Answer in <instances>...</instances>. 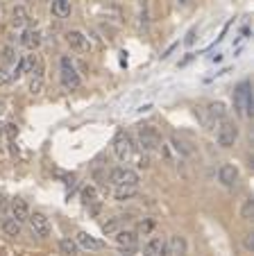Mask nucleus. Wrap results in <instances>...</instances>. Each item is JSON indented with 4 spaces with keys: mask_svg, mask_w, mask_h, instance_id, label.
Listing matches in <instances>:
<instances>
[{
    "mask_svg": "<svg viewBox=\"0 0 254 256\" xmlns=\"http://www.w3.org/2000/svg\"><path fill=\"white\" fill-rule=\"evenodd\" d=\"M28 222H30V227H32V234H34V236H39V238H48L50 232H52V227H50V220L44 216V213H39V211L30 213V216H28Z\"/></svg>",
    "mask_w": 254,
    "mask_h": 256,
    "instance_id": "0eeeda50",
    "label": "nucleus"
},
{
    "mask_svg": "<svg viewBox=\"0 0 254 256\" xmlns=\"http://www.w3.org/2000/svg\"><path fill=\"white\" fill-rule=\"evenodd\" d=\"M109 182L114 186H138V175L130 168H114L109 173Z\"/></svg>",
    "mask_w": 254,
    "mask_h": 256,
    "instance_id": "20e7f679",
    "label": "nucleus"
},
{
    "mask_svg": "<svg viewBox=\"0 0 254 256\" xmlns=\"http://www.w3.org/2000/svg\"><path fill=\"white\" fill-rule=\"evenodd\" d=\"M0 132H2V125H0Z\"/></svg>",
    "mask_w": 254,
    "mask_h": 256,
    "instance_id": "58836bf2",
    "label": "nucleus"
},
{
    "mask_svg": "<svg viewBox=\"0 0 254 256\" xmlns=\"http://www.w3.org/2000/svg\"><path fill=\"white\" fill-rule=\"evenodd\" d=\"M28 23H30L28 9H25L23 5H16L14 9H12V25H14V27H25Z\"/></svg>",
    "mask_w": 254,
    "mask_h": 256,
    "instance_id": "4468645a",
    "label": "nucleus"
},
{
    "mask_svg": "<svg viewBox=\"0 0 254 256\" xmlns=\"http://www.w3.org/2000/svg\"><path fill=\"white\" fill-rule=\"evenodd\" d=\"M116 245L122 250H134L138 245V236L134 232H116Z\"/></svg>",
    "mask_w": 254,
    "mask_h": 256,
    "instance_id": "f8f14e48",
    "label": "nucleus"
},
{
    "mask_svg": "<svg viewBox=\"0 0 254 256\" xmlns=\"http://www.w3.org/2000/svg\"><path fill=\"white\" fill-rule=\"evenodd\" d=\"M50 9L57 18H66V16H70V0H52Z\"/></svg>",
    "mask_w": 254,
    "mask_h": 256,
    "instance_id": "f3484780",
    "label": "nucleus"
},
{
    "mask_svg": "<svg viewBox=\"0 0 254 256\" xmlns=\"http://www.w3.org/2000/svg\"><path fill=\"white\" fill-rule=\"evenodd\" d=\"M59 79H62V86L66 91H75L80 89V84H82V77H80L78 68L75 64L70 61V57H62L59 59Z\"/></svg>",
    "mask_w": 254,
    "mask_h": 256,
    "instance_id": "f03ea898",
    "label": "nucleus"
},
{
    "mask_svg": "<svg viewBox=\"0 0 254 256\" xmlns=\"http://www.w3.org/2000/svg\"><path fill=\"white\" fill-rule=\"evenodd\" d=\"M114 152L120 161H130L134 154V145H132V138L127 136L125 132H118L116 138H114Z\"/></svg>",
    "mask_w": 254,
    "mask_h": 256,
    "instance_id": "423d86ee",
    "label": "nucleus"
},
{
    "mask_svg": "<svg viewBox=\"0 0 254 256\" xmlns=\"http://www.w3.org/2000/svg\"><path fill=\"white\" fill-rule=\"evenodd\" d=\"M0 57H2V64L10 66V64H14V61H16V50L12 48V45H5V48H2V54H0Z\"/></svg>",
    "mask_w": 254,
    "mask_h": 256,
    "instance_id": "a878e982",
    "label": "nucleus"
},
{
    "mask_svg": "<svg viewBox=\"0 0 254 256\" xmlns=\"http://www.w3.org/2000/svg\"><path fill=\"white\" fill-rule=\"evenodd\" d=\"M82 197H84V204H96V202H98V193H96V188H93V186L84 188Z\"/></svg>",
    "mask_w": 254,
    "mask_h": 256,
    "instance_id": "bb28decb",
    "label": "nucleus"
},
{
    "mask_svg": "<svg viewBox=\"0 0 254 256\" xmlns=\"http://www.w3.org/2000/svg\"><path fill=\"white\" fill-rule=\"evenodd\" d=\"M20 43L28 50H36L41 45V32L39 30H25L23 36H20Z\"/></svg>",
    "mask_w": 254,
    "mask_h": 256,
    "instance_id": "ddd939ff",
    "label": "nucleus"
},
{
    "mask_svg": "<svg viewBox=\"0 0 254 256\" xmlns=\"http://www.w3.org/2000/svg\"><path fill=\"white\" fill-rule=\"evenodd\" d=\"M234 109L240 116H254V98H252V89H250V82H240L234 89Z\"/></svg>",
    "mask_w": 254,
    "mask_h": 256,
    "instance_id": "f257e3e1",
    "label": "nucleus"
},
{
    "mask_svg": "<svg viewBox=\"0 0 254 256\" xmlns=\"http://www.w3.org/2000/svg\"><path fill=\"white\" fill-rule=\"evenodd\" d=\"M252 216H254V200L248 197L243 202V207H240V218H243V220H252Z\"/></svg>",
    "mask_w": 254,
    "mask_h": 256,
    "instance_id": "5701e85b",
    "label": "nucleus"
},
{
    "mask_svg": "<svg viewBox=\"0 0 254 256\" xmlns=\"http://www.w3.org/2000/svg\"><path fill=\"white\" fill-rule=\"evenodd\" d=\"M59 247H62L64 254H68V256H75L80 252V245L75 241H70V238H62V241H59Z\"/></svg>",
    "mask_w": 254,
    "mask_h": 256,
    "instance_id": "4be33fe9",
    "label": "nucleus"
},
{
    "mask_svg": "<svg viewBox=\"0 0 254 256\" xmlns=\"http://www.w3.org/2000/svg\"><path fill=\"white\" fill-rule=\"evenodd\" d=\"M136 195H138V186H116V191H114L116 202H127V200H132Z\"/></svg>",
    "mask_w": 254,
    "mask_h": 256,
    "instance_id": "2eb2a0df",
    "label": "nucleus"
},
{
    "mask_svg": "<svg viewBox=\"0 0 254 256\" xmlns=\"http://www.w3.org/2000/svg\"><path fill=\"white\" fill-rule=\"evenodd\" d=\"M162 245H164L162 238L152 236L150 241L146 243V247H143V254H146V256H156V254H159V250H162Z\"/></svg>",
    "mask_w": 254,
    "mask_h": 256,
    "instance_id": "6ab92c4d",
    "label": "nucleus"
},
{
    "mask_svg": "<svg viewBox=\"0 0 254 256\" xmlns=\"http://www.w3.org/2000/svg\"><path fill=\"white\" fill-rule=\"evenodd\" d=\"M66 43L70 45V50H75V52H88V39L82 34L80 30H70L68 34H66Z\"/></svg>",
    "mask_w": 254,
    "mask_h": 256,
    "instance_id": "1a4fd4ad",
    "label": "nucleus"
},
{
    "mask_svg": "<svg viewBox=\"0 0 254 256\" xmlns=\"http://www.w3.org/2000/svg\"><path fill=\"white\" fill-rule=\"evenodd\" d=\"M138 143H141L143 152H152V150H156L162 145V141H159V134H156L154 127L141 125V127H138Z\"/></svg>",
    "mask_w": 254,
    "mask_h": 256,
    "instance_id": "39448f33",
    "label": "nucleus"
},
{
    "mask_svg": "<svg viewBox=\"0 0 254 256\" xmlns=\"http://www.w3.org/2000/svg\"><path fill=\"white\" fill-rule=\"evenodd\" d=\"M156 256H172V254H170V250H168V243H164L162 250H159V254H156Z\"/></svg>",
    "mask_w": 254,
    "mask_h": 256,
    "instance_id": "2f4dec72",
    "label": "nucleus"
},
{
    "mask_svg": "<svg viewBox=\"0 0 254 256\" xmlns=\"http://www.w3.org/2000/svg\"><path fill=\"white\" fill-rule=\"evenodd\" d=\"M209 113H211V118H214V120L227 118V107H225V102H214V104H209Z\"/></svg>",
    "mask_w": 254,
    "mask_h": 256,
    "instance_id": "412c9836",
    "label": "nucleus"
},
{
    "mask_svg": "<svg viewBox=\"0 0 254 256\" xmlns=\"http://www.w3.org/2000/svg\"><path fill=\"white\" fill-rule=\"evenodd\" d=\"M2 111H5V104H2V102H0V113H2Z\"/></svg>",
    "mask_w": 254,
    "mask_h": 256,
    "instance_id": "4c0bfd02",
    "label": "nucleus"
},
{
    "mask_svg": "<svg viewBox=\"0 0 254 256\" xmlns=\"http://www.w3.org/2000/svg\"><path fill=\"white\" fill-rule=\"evenodd\" d=\"M44 77H34L32 75V79H30V93L32 95H39V93H44Z\"/></svg>",
    "mask_w": 254,
    "mask_h": 256,
    "instance_id": "b1692460",
    "label": "nucleus"
},
{
    "mask_svg": "<svg viewBox=\"0 0 254 256\" xmlns=\"http://www.w3.org/2000/svg\"><path fill=\"white\" fill-rule=\"evenodd\" d=\"M122 256H130V254H122Z\"/></svg>",
    "mask_w": 254,
    "mask_h": 256,
    "instance_id": "ea45409f",
    "label": "nucleus"
},
{
    "mask_svg": "<svg viewBox=\"0 0 254 256\" xmlns=\"http://www.w3.org/2000/svg\"><path fill=\"white\" fill-rule=\"evenodd\" d=\"M7 207H10V204H7L5 195H0V213H5V211H7Z\"/></svg>",
    "mask_w": 254,
    "mask_h": 256,
    "instance_id": "473e14b6",
    "label": "nucleus"
},
{
    "mask_svg": "<svg viewBox=\"0 0 254 256\" xmlns=\"http://www.w3.org/2000/svg\"><path fill=\"white\" fill-rule=\"evenodd\" d=\"M2 232H5L7 236H20L23 222H18L16 218H5V220H2Z\"/></svg>",
    "mask_w": 254,
    "mask_h": 256,
    "instance_id": "dca6fc26",
    "label": "nucleus"
},
{
    "mask_svg": "<svg viewBox=\"0 0 254 256\" xmlns=\"http://www.w3.org/2000/svg\"><path fill=\"white\" fill-rule=\"evenodd\" d=\"M136 166H138V168H150V157H148V152L138 157V163H136Z\"/></svg>",
    "mask_w": 254,
    "mask_h": 256,
    "instance_id": "cd10ccee",
    "label": "nucleus"
},
{
    "mask_svg": "<svg viewBox=\"0 0 254 256\" xmlns=\"http://www.w3.org/2000/svg\"><path fill=\"white\" fill-rule=\"evenodd\" d=\"M138 2H141L143 9H148V2H150V0H138Z\"/></svg>",
    "mask_w": 254,
    "mask_h": 256,
    "instance_id": "c9c22d12",
    "label": "nucleus"
},
{
    "mask_svg": "<svg viewBox=\"0 0 254 256\" xmlns=\"http://www.w3.org/2000/svg\"><path fill=\"white\" fill-rule=\"evenodd\" d=\"M12 82V73L10 70H0V84H10Z\"/></svg>",
    "mask_w": 254,
    "mask_h": 256,
    "instance_id": "c85d7f7f",
    "label": "nucleus"
},
{
    "mask_svg": "<svg viewBox=\"0 0 254 256\" xmlns=\"http://www.w3.org/2000/svg\"><path fill=\"white\" fill-rule=\"evenodd\" d=\"M216 141H218L220 148H225V150L232 148V145L238 141V127H236L230 118H222L218 129H216Z\"/></svg>",
    "mask_w": 254,
    "mask_h": 256,
    "instance_id": "7ed1b4c3",
    "label": "nucleus"
},
{
    "mask_svg": "<svg viewBox=\"0 0 254 256\" xmlns=\"http://www.w3.org/2000/svg\"><path fill=\"white\" fill-rule=\"evenodd\" d=\"M177 45H180V43H172V45H170V48H168V50H166V52H164V54H162V59H168V57H170V54H172V50H175V48H177Z\"/></svg>",
    "mask_w": 254,
    "mask_h": 256,
    "instance_id": "72a5a7b5",
    "label": "nucleus"
},
{
    "mask_svg": "<svg viewBox=\"0 0 254 256\" xmlns=\"http://www.w3.org/2000/svg\"><path fill=\"white\" fill-rule=\"evenodd\" d=\"M168 250H170L172 256H186V241H184V236H172L170 243H168Z\"/></svg>",
    "mask_w": 254,
    "mask_h": 256,
    "instance_id": "a211bd4d",
    "label": "nucleus"
},
{
    "mask_svg": "<svg viewBox=\"0 0 254 256\" xmlns=\"http://www.w3.org/2000/svg\"><path fill=\"white\" fill-rule=\"evenodd\" d=\"M10 209H12V218H16L18 222L28 220L30 207H28V202H25V200H20V197H14V200L10 202Z\"/></svg>",
    "mask_w": 254,
    "mask_h": 256,
    "instance_id": "9b49d317",
    "label": "nucleus"
},
{
    "mask_svg": "<svg viewBox=\"0 0 254 256\" xmlns=\"http://www.w3.org/2000/svg\"><path fill=\"white\" fill-rule=\"evenodd\" d=\"M75 243H78L80 247H84V250H88V252H98V250H102V247H104L102 241H96V238L88 236L86 232H78V236H75Z\"/></svg>",
    "mask_w": 254,
    "mask_h": 256,
    "instance_id": "9d476101",
    "label": "nucleus"
},
{
    "mask_svg": "<svg viewBox=\"0 0 254 256\" xmlns=\"http://www.w3.org/2000/svg\"><path fill=\"white\" fill-rule=\"evenodd\" d=\"M243 243H245V250H248V252H252V250H254V238H252V234H248Z\"/></svg>",
    "mask_w": 254,
    "mask_h": 256,
    "instance_id": "c756f323",
    "label": "nucleus"
},
{
    "mask_svg": "<svg viewBox=\"0 0 254 256\" xmlns=\"http://www.w3.org/2000/svg\"><path fill=\"white\" fill-rule=\"evenodd\" d=\"M170 148L175 150L180 157H190V154H193V150L186 148V143H184V141H180L177 136H170Z\"/></svg>",
    "mask_w": 254,
    "mask_h": 256,
    "instance_id": "aec40b11",
    "label": "nucleus"
},
{
    "mask_svg": "<svg viewBox=\"0 0 254 256\" xmlns=\"http://www.w3.org/2000/svg\"><path fill=\"white\" fill-rule=\"evenodd\" d=\"M218 182L222 184V186L232 188L238 182V168H236L234 163H222V166L218 168Z\"/></svg>",
    "mask_w": 254,
    "mask_h": 256,
    "instance_id": "6e6552de",
    "label": "nucleus"
},
{
    "mask_svg": "<svg viewBox=\"0 0 254 256\" xmlns=\"http://www.w3.org/2000/svg\"><path fill=\"white\" fill-rule=\"evenodd\" d=\"M184 43H186V45H193V43H196V30H190V32H188V34H186Z\"/></svg>",
    "mask_w": 254,
    "mask_h": 256,
    "instance_id": "7c9ffc66",
    "label": "nucleus"
},
{
    "mask_svg": "<svg viewBox=\"0 0 254 256\" xmlns=\"http://www.w3.org/2000/svg\"><path fill=\"white\" fill-rule=\"evenodd\" d=\"M120 222H122V218H112V220H107L102 225V232L104 234H116L118 229H120Z\"/></svg>",
    "mask_w": 254,
    "mask_h": 256,
    "instance_id": "393cba45",
    "label": "nucleus"
},
{
    "mask_svg": "<svg viewBox=\"0 0 254 256\" xmlns=\"http://www.w3.org/2000/svg\"><path fill=\"white\" fill-rule=\"evenodd\" d=\"M177 2H180L182 7H186V5H188V2H190V0H177Z\"/></svg>",
    "mask_w": 254,
    "mask_h": 256,
    "instance_id": "e433bc0d",
    "label": "nucleus"
},
{
    "mask_svg": "<svg viewBox=\"0 0 254 256\" xmlns=\"http://www.w3.org/2000/svg\"><path fill=\"white\" fill-rule=\"evenodd\" d=\"M148 229H152V222H146V225H141V232H148Z\"/></svg>",
    "mask_w": 254,
    "mask_h": 256,
    "instance_id": "f704fd0d",
    "label": "nucleus"
}]
</instances>
